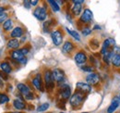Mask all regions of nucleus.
<instances>
[{
	"instance_id": "4",
	"label": "nucleus",
	"mask_w": 120,
	"mask_h": 113,
	"mask_svg": "<svg viewBox=\"0 0 120 113\" xmlns=\"http://www.w3.org/2000/svg\"><path fill=\"white\" fill-rule=\"evenodd\" d=\"M33 15L39 20H45L47 17V10L45 7H38L34 9Z\"/></svg>"
},
{
	"instance_id": "16",
	"label": "nucleus",
	"mask_w": 120,
	"mask_h": 113,
	"mask_svg": "<svg viewBox=\"0 0 120 113\" xmlns=\"http://www.w3.org/2000/svg\"><path fill=\"white\" fill-rule=\"evenodd\" d=\"M74 48H75V46H74L72 42L67 41L63 44V52L64 53H71L74 50Z\"/></svg>"
},
{
	"instance_id": "21",
	"label": "nucleus",
	"mask_w": 120,
	"mask_h": 113,
	"mask_svg": "<svg viewBox=\"0 0 120 113\" xmlns=\"http://www.w3.org/2000/svg\"><path fill=\"white\" fill-rule=\"evenodd\" d=\"M113 55H114V51H112V52H108V53H106V54H105V55H103V61L105 62L106 65H110Z\"/></svg>"
},
{
	"instance_id": "31",
	"label": "nucleus",
	"mask_w": 120,
	"mask_h": 113,
	"mask_svg": "<svg viewBox=\"0 0 120 113\" xmlns=\"http://www.w3.org/2000/svg\"><path fill=\"white\" fill-rule=\"evenodd\" d=\"M81 32H82V34H84V35H89L90 32H91V30H90V28H88V27H85L84 29L81 30Z\"/></svg>"
},
{
	"instance_id": "30",
	"label": "nucleus",
	"mask_w": 120,
	"mask_h": 113,
	"mask_svg": "<svg viewBox=\"0 0 120 113\" xmlns=\"http://www.w3.org/2000/svg\"><path fill=\"white\" fill-rule=\"evenodd\" d=\"M8 19V14L7 13H3V14L0 15V23H3L5 21H7Z\"/></svg>"
},
{
	"instance_id": "11",
	"label": "nucleus",
	"mask_w": 120,
	"mask_h": 113,
	"mask_svg": "<svg viewBox=\"0 0 120 113\" xmlns=\"http://www.w3.org/2000/svg\"><path fill=\"white\" fill-rule=\"evenodd\" d=\"M75 58V61L77 64H83L87 61V55L84 51H79L74 56Z\"/></svg>"
},
{
	"instance_id": "12",
	"label": "nucleus",
	"mask_w": 120,
	"mask_h": 113,
	"mask_svg": "<svg viewBox=\"0 0 120 113\" xmlns=\"http://www.w3.org/2000/svg\"><path fill=\"white\" fill-rule=\"evenodd\" d=\"M32 85H33V86H34L37 90H39V91H44L42 80H41V74H40V73H37L36 76L32 79Z\"/></svg>"
},
{
	"instance_id": "36",
	"label": "nucleus",
	"mask_w": 120,
	"mask_h": 113,
	"mask_svg": "<svg viewBox=\"0 0 120 113\" xmlns=\"http://www.w3.org/2000/svg\"><path fill=\"white\" fill-rule=\"evenodd\" d=\"M0 77H1V78H4V80H8V79L7 73H5V72H3V73L0 72Z\"/></svg>"
},
{
	"instance_id": "15",
	"label": "nucleus",
	"mask_w": 120,
	"mask_h": 113,
	"mask_svg": "<svg viewBox=\"0 0 120 113\" xmlns=\"http://www.w3.org/2000/svg\"><path fill=\"white\" fill-rule=\"evenodd\" d=\"M17 88H18V90L21 93V95H23L24 97H25L26 95H28L30 92V87H29L28 85H26L25 84H19V85H17Z\"/></svg>"
},
{
	"instance_id": "14",
	"label": "nucleus",
	"mask_w": 120,
	"mask_h": 113,
	"mask_svg": "<svg viewBox=\"0 0 120 113\" xmlns=\"http://www.w3.org/2000/svg\"><path fill=\"white\" fill-rule=\"evenodd\" d=\"M23 32H24L23 29L21 28V27H19V26H18V27H15V28L13 29V31L10 33V36L13 39H17L19 37H21L23 35Z\"/></svg>"
},
{
	"instance_id": "37",
	"label": "nucleus",
	"mask_w": 120,
	"mask_h": 113,
	"mask_svg": "<svg viewBox=\"0 0 120 113\" xmlns=\"http://www.w3.org/2000/svg\"><path fill=\"white\" fill-rule=\"evenodd\" d=\"M30 2V6H36L38 4V1L37 0H31Z\"/></svg>"
},
{
	"instance_id": "8",
	"label": "nucleus",
	"mask_w": 120,
	"mask_h": 113,
	"mask_svg": "<svg viewBox=\"0 0 120 113\" xmlns=\"http://www.w3.org/2000/svg\"><path fill=\"white\" fill-rule=\"evenodd\" d=\"M76 88H77V91L84 94V95H87L89 94L90 91H91V86L86 83H82V82H79L77 83L76 85Z\"/></svg>"
},
{
	"instance_id": "1",
	"label": "nucleus",
	"mask_w": 120,
	"mask_h": 113,
	"mask_svg": "<svg viewBox=\"0 0 120 113\" xmlns=\"http://www.w3.org/2000/svg\"><path fill=\"white\" fill-rule=\"evenodd\" d=\"M85 96L84 94L79 92L76 90L75 94H73L70 97V100H69V103H70V106L74 109H78L79 108L81 107V105L83 104L84 102V99H85Z\"/></svg>"
},
{
	"instance_id": "26",
	"label": "nucleus",
	"mask_w": 120,
	"mask_h": 113,
	"mask_svg": "<svg viewBox=\"0 0 120 113\" xmlns=\"http://www.w3.org/2000/svg\"><path fill=\"white\" fill-rule=\"evenodd\" d=\"M67 31H68V32L74 38V39H76L77 41H80V37H79V34L76 32V31H72V30H69V29L67 28Z\"/></svg>"
},
{
	"instance_id": "41",
	"label": "nucleus",
	"mask_w": 120,
	"mask_h": 113,
	"mask_svg": "<svg viewBox=\"0 0 120 113\" xmlns=\"http://www.w3.org/2000/svg\"><path fill=\"white\" fill-rule=\"evenodd\" d=\"M10 113H22V112H10Z\"/></svg>"
},
{
	"instance_id": "43",
	"label": "nucleus",
	"mask_w": 120,
	"mask_h": 113,
	"mask_svg": "<svg viewBox=\"0 0 120 113\" xmlns=\"http://www.w3.org/2000/svg\"><path fill=\"white\" fill-rule=\"evenodd\" d=\"M119 99H120V94H119Z\"/></svg>"
},
{
	"instance_id": "35",
	"label": "nucleus",
	"mask_w": 120,
	"mask_h": 113,
	"mask_svg": "<svg viewBox=\"0 0 120 113\" xmlns=\"http://www.w3.org/2000/svg\"><path fill=\"white\" fill-rule=\"evenodd\" d=\"M24 7L26 8H30V1H24Z\"/></svg>"
},
{
	"instance_id": "17",
	"label": "nucleus",
	"mask_w": 120,
	"mask_h": 113,
	"mask_svg": "<svg viewBox=\"0 0 120 113\" xmlns=\"http://www.w3.org/2000/svg\"><path fill=\"white\" fill-rule=\"evenodd\" d=\"M13 106L18 110H23L26 109V104L20 99H15L13 101Z\"/></svg>"
},
{
	"instance_id": "13",
	"label": "nucleus",
	"mask_w": 120,
	"mask_h": 113,
	"mask_svg": "<svg viewBox=\"0 0 120 113\" xmlns=\"http://www.w3.org/2000/svg\"><path fill=\"white\" fill-rule=\"evenodd\" d=\"M120 105V99L117 97H114L112 102H111V105L108 107L107 109V113H114L116 111V109L119 107Z\"/></svg>"
},
{
	"instance_id": "23",
	"label": "nucleus",
	"mask_w": 120,
	"mask_h": 113,
	"mask_svg": "<svg viewBox=\"0 0 120 113\" xmlns=\"http://www.w3.org/2000/svg\"><path fill=\"white\" fill-rule=\"evenodd\" d=\"M48 4H50V7L52 8V9H53L54 12H58V11L60 10V8H59V6H58V4H57L56 1L49 0V1H48Z\"/></svg>"
},
{
	"instance_id": "6",
	"label": "nucleus",
	"mask_w": 120,
	"mask_h": 113,
	"mask_svg": "<svg viewBox=\"0 0 120 113\" xmlns=\"http://www.w3.org/2000/svg\"><path fill=\"white\" fill-rule=\"evenodd\" d=\"M59 96L61 99H63V100H67V99L69 98L70 96H71V89H70V87L67 85H62L60 87Z\"/></svg>"
},
{
	"instance_id": "3",
	"label": "nucleus",
	"mask_w": 120,
	"mask_h": 113,
	"mask_svg": "<svg viewBox=\"0 0 120 113\" xmlns=\"http://www.w3.org/2000/svg\"><path fill=\"white\" fill-rule=\"evenodd\" d=\"M51 37L55 45H60L63 42V34L59 29L53 31L51 32Z\"/></svg>"
},
{
	"instance_id": "27",
	"label": "nucleus",
	"mask_w": 120,
	"mask_h": 113,
	"mask_svg": "<svg viewBox=\"0 0 120 113\" xmlns=\"http://www.w3.org/2000/svg\"><path fill=\"white\" fill-rule=\"evenodd\" d=\"M8 101H9V98L6 94L0 93V104H6Z\"/></svg>"
},
{
	"instance_id": "38",
	"label": "nucleus",
	"mask_w": 120,
	"mask_h": 113,
	"mask_svg": "<svg viewBox=\"0 0 120 113\" xmlns=\"http://www.w3.org/2000/svg\"><path fill=\"white\" fill-rule=\"evenodd\" d=\"M73 2H74V4H82V3H83V2H84V1H83V0H77V1H73Z\"/></svg>"
},
{
	"instance_id": "33",
	"label": "nucleus",
	"mask_w": 120,
	"mask_h": 113,
	"mask_svg": "<svg viewBox=\"0 0 120 113\" xmlns=\"http://www.w3.org/2000/svg\"><path fill=\"white\" fill-rule=\"evenodd\" d=\"M25 98L27 99V100H31V99L34 98V96H33V94H32L31 92H30L28 95H26V96H25Z\"/></svg>"
},
{
	"instance_id": "5",
	"label": "nucleus",
	"mask_w": 120,
	"mask_h": 113,
	"mask_svg": "<svg viewBox=\"0 0 120 113\" xmlns=\"http://www.w3.org/2000/svg\"><path fill=\"white\" fill-rule=\"evenodd\" d=\"M11 58L14 59L17 62H20L22 64H25L26 61H27L26 57L22 54V52L20 51V49L19 50H18V49L17 50H13L11 52Z\"/></svg>"
},
{
	"instance_id": "42",
	"label": "nucleus",
	"mask_w": 120,
	"mask_h": 113,
	"mask_svg": "<svg viewBox=\"0 0 120 113\" xmlns=\"http://www.w3.org/2000/svg\"><path fill=\"white\" fill-rule=\"evenodd\" d=\"M82 113H88V112H82Z\"/></svg>"
},
{
	"instance_id": "40",
	"label": "nucleus",
	"mask_w": 120,
	"mask_h": 113,
	"mask_svg": "<svg viewBox=\"0 0 120 113\" xmlns=\"http://www.w3.org/2000/svg\"><path fill=\"white\" fill-rule=\"evenodd\" d=\"M3 86V81L1 80V78H0V87H2Z\"/></svg>"
},
{
	"instance_id": "29",
	"label": "nucleus",
	"mask_w": 120,
	"mask_h": 113,
	"mask_svg": "<svg viewBox=\"0 0 120 113\" xmlns=\"http://www.w3.org/2000/svg\"><path fill=\"white\" fill-rule=\"evenodd\" d=\"M81 70L83 71H86V72H93L94 71V67H92V66H88V65H86V66H83V67H81Z\"/></svg>"
},
{
	"instance_id": "7",
	"label": "nucleus",
	"mask_w": 120,
	"mask_h": 113,
	"mask_svg": "<svg viewBox=\"0 0 120 113\" xmlns=\"http://www.w3.org/2000/svg\"><path fill=\"white\" fill-rule=\"evenodd\" d=\"M87 84L90 85H97L100 83V75L96 72H91L86 77Z\"/></svg>"
},
{
	"instance_id": "25",
	"label": "nucleus",
	"mask_w": 120,
	"mask_h": 113,
	"mask_svg": "<svg viewBox=\"0 0 120 113\" xmlns=\"http://www.w3.org/2000/svg\"><path fill=\"white\" fill-rule=\"evenodd\" d=\"M12 24H13V22H12V20H10V19H8L7 21H5L4 23H3V28L5 31H10L11 29H12Z\"/></svg>"
},
{
	"instance_id": "39",
	"label": "nucleus",
	"mask_w": 120,
	"mask_h": 113,
	"mask_svg": "<svg viewBox=\"0 0 120 113\" xmlns=\"http://www.w3.org/2000/svg\"><path fill=\"white\" fill-rule=\"evenodd\" d=\"M5 13V8L4 7H0V15Z\"/></svg>"
},
{
	"instance_id": "2",
	"label": "nucleus",
	"mask_w": 120,
	"mask_h": 113,
	"mask_svg": "<svg viewBox=\"0 0 120 113\" xmlns=\"http://www.w3.org/2000/svg\"><path fill=\"white\" fill-rule=\"evenodd\" d=\"M44 78H45V86L47 88L48 91H52L55 87V81H54V78H53V74H52V71H49V70H46L45 71V74H44Z\"/></svg>"
},
{
	"instance_id": "9",
	"label": "nucleus",
	"mask_w": 120,
	"mask_h": 113,
	"mask_svg": "<svg viewBox=\"0 0 120 113\" xmlns=\"http://www.w3.org/2000/svg\"><path fill=\"white\" fill-rule=\"evenodd\" d=\"M52 74H53L54 81L56 83H61L65 80V72L60 69H55L52 71Z\"/></svg>"
},
{
	"instance_id": "10",
	"label": "nucleus",
	"mask_w": 120,
	"mask_h": 113,
	"mask_svg": "<svg viewBox=\"0 0 120 113\" xmlns=\"http://www.w3.org/2000/svg\"><path fill=\"white\" fill-rule=\"evenodd\" d=\"M92 18H93L92 12L90 11V9L86 8V9H84V11H83V13L81 15L79 20L82 23H90V21L92 20Z\"/></svg>"
},
{
	"instance_id": "24",
	"label": "nucleus",
	"mask_w": 120,
	"mask_h": 113,
	"mask_svg": "<svg viewBox=\"0 0 120 113\" xmlns=\"http://www.w3.org/2000/svg\"><path fill=\"white\" fill-rule=\"evenodd\" d=\"M90 45L92 49L96 50V49H98V48L100 47V42H99V40H97L96 38H92L90 41Z\"/></svg>"
},
{
	"instance_id": "22",
	"label": "nucleus",
	"mask_w": 120,
	"mask_h": 113,
	"mask_svg": "<svg viewBox=\"0 0 120 113\" xmlns=\"http://www.w3.org/2000/svg\"><path fill=\"white\" fill-rule=\"evenodd\" d=\"M82 10V5L81 4H75L72 8V14L74 16H79L81 13Z\"/></svg>"
},
{
	"instance_id": "32",
	"label": "nucleus",
	"mask_w": 120,
	"mask_h": 113,
	"mask_svg": "<svg viewBox=\"0 0 120 113\" xmlns=\"http://www.w3.org/2000/svg\"><path fill=\"white\" fill-rule=\"evenodd\" d=\"M20 51L22 52V54H23L24 56H26V55L29 53V51H30V48H29V47H27V46H25V47L21 48V49H20Z\"/></svg>"
},
{
	"instance_id": "28",
	"label": "nucleus",
	"mask_w": 120,
	"mask_h": 113,
	"mask_svg": "<svg viewBox=\"0 0 120 113\" xmlns=\"http://www.w3.org/2000/svg\"><path fill=\"white\" fill-rule=\"evenodd\" d=\"M47 109H49V104H48V103H44V104H42L41 106L38 107L37 111H39V112H43V111H45Z\"/></svg>"
},
{
	"instance_id": "34",
	"label": "nucleus",
	"mask_w": 120,
	"mask_h": 113,
	"mask_svg": "<svg viewBox=\"0 0 120 113\" xmlns=\"http://www.w3.org/2000/svg\"><path fill=\"white\" fill-rule=\"evenodd\" d=\"M114 53H115V54H116V55H119V56H120V47L115 46V48H114Z\"/></svg>"
},
{
	"instance_id": "20",
	"label": "nucleus",
	"mask_w": 120,
	"mask_h": 113,
	"mask_svg": "<svg viewBox=\"0 0 120 113\" xmlns=\"http://www.w3.org/2000/svg\"><path fill=\"white\" fill-rule=\"evenodd\" d=\"M0 69L3 71V72H5V73H7V74H8V73H10V72L12 71L11 66H10L9 63H8V62H2V63L0 64Z\"/></svg>"
},
{
	"instance_id": "19",
	"label": "nucleus",
	"mask_w": 120,
	"mask_h": 113,
	"mask_svg": "<svg viewBox=\"0 0 120 113\" xmlns=\"http://www.w3.org/2000/svg\"><path fill=\"white\" fill-rule=\"evenodd\" d=\"M8 48H10V49H16L19 46V41L18 39H10L8 42V44H7Z\"/></svg>"
},
{
	"instance_id": "18",
	"label": "nucleus",
	"mask_w": 120,
	"mask_h": 113,
	"mask_svg": "<svg viewBox=\"0 0 120 113\" xmlns=\"http://www.w3.org/2000/svg\"><path fill=\"white\" fill-rule=\"evenodd\" d=\"M111 63H112V65H113L114 68L119 69L120 68V56L119 55H116V54L114 53V55L112 56Z\"/></svg>"
},
{
	"instance_id": "44",
	"label": "nucleus",
	"mask_w": 120,
	"mask_h": 113,
	"mask_svg": "<svg viewBox=\"0 0 120 113\" xmlns=\"http://www.w3.org/2000/svg\"><path fill=\"white\" fill-rule=\"evenodd\" d=\"M60 113H64V112H60Z\"/></svg>"
}]
</instances>
